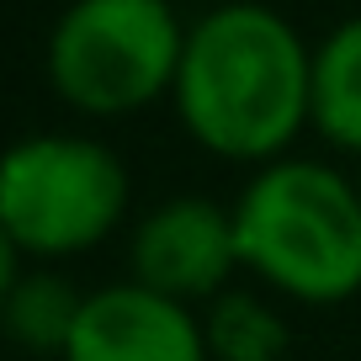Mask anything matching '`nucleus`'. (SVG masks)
Segmentation results:
<instances>
[{
    "mask_svg": "<svg viewBox=\"0 0 361 361\" xmlns=\"http://www.w3.org/2000/svg\"><path fill=\"white\" fill-rule=\"evenodd\" d=\"M239 260L303 303H340L361 287V192L324 165H271L234 207Z\"/></svg>",
    "mask_w": 361,
    "mask_h": 361,
    "instance_id": "obj_2",
    "label": "nucleus"
},
{
    "mask_svg": "<svg viewBox=\"0 0 361 361\" xmlns=\"http://www.w3.org/2000/svg\"><path fill=\"white\" fill-rule=\"evenodd\" d=\"M176 106L197 144L266 159L314 117V59L266 6H224L186 32Z\"/></svg>",
    "mask_w": 361,
    "mask_h": 361,
    "instance_id": "obj_1",
    "label": "nucleus"
},
{
    "mask_svg": "<svg viewBox=\"0 0 361 361\" xmlns=\"http://www.w3.org/2000/svg\"><path fill=\"white\" fill-rule=\"evenodd\" d=\"M64 361H207V335L186 303L149 287H106L85 298Z\"/></svg>",
    "mask_w": 361,
    "mask_h": 361,
    "instance_id": "obj_6",
    "label": "nucleus"
},
{
    "mask_svg": "<svg viewBox=\"0 0 361 361\" xmlns=\"http://www.w3.org/2000/svg\"><path fill=\"white\" fill-rule=\"evenodd\" d=\"M314 123L324 138L361 149V16L314 54Z\"/></svg>",
    "mask_w": 361,
    "mask_h": 361,
    "instance_id": "obj_7",
    "label": "nucleus"
},
{
    "mask_svg": "<svg viewBox=\"0 0 361 361\" xmlns=\"http://www.w3.org/2000/svg\"><path fill=\"white\" fill-rule=\"evenodd\" d=\"M80 308H85V298H75V287L64 282V276H27V282H16V293L6 298V329H11L16 345L27 350H59L64 356L69 335H75V319Z\"/></svg>",
    "mask_w": 361,
    "mask_h": 361,
    "instance_id": "obj_8",
    "label": "nucleus"
},
{
    "mask_svg": "<svg viewBox=\"0 0 361 361\" xmlns=\"http://www.w3.org/2000/svg\"><path fill=\"white\" fill-rule=\"evenodd\" d=\"M186 32L165 0H75L48 43L54 85L85 112H128L176 85Z\"/></svg>",
    "mask_w": 361,
    "mask_h": 361,
    "instance_id": "obj_3",
    "label": "nucleus"
},
{
    "mask_svg": "<svg viewBox=\"0 0 361 361\" xmlns=\"http://www.w3.org/2000/svg\"><path fill=\"white\" fill-rule=\"evenodd\" d=\"M234 260H239L234 213L202 202V197L165 202L133 234L138 287L170 298V303H192V298L218 293L224 276L234 271Z\"/></svg>",
    "mask_w": 361,
    "mask_h": 361,
    "instance_id": "obj_5",
    "label": "nucleus"
},
{
    "mask_svg": "<svg viewBox=\"0 0 361 361\" xmlns=\"http://www.w3.org/2000/svg\"><path fill=\"white\" fill-rule=\"evenodd\" d=\"M207 350L218 361H276L287 350V329L260 298L224 293L207 314Z\"/></svg>",
    "mask_w": 361,
    "mask_h": 361,
    "instance_id": "obj_9",
    "label": "nucleus"
},
{
    "mask_svg": "<svg viewBox=\"0 0 361 361\" xmlns=\"http://www.w3.org/2000/svg\"><path fill=\"white\" fill-rule=\"evenodd\" d=\"M128 202L112 149L90 138H27L0 154V228L16 250L75 255L106 239Z\"/></svg>",
    "mask_w": 361,
    "mask_h": 361,
    "instance_id": "obj_4",
    "label": "nucleus"
},
{
    "mask_svg": "<svg viewBox=\"0 0 361 361\" xmlns=\"http://www.w3.org/2000/svg\"><path fill=\"white\" fill-rule=\"evenodd\" d=\"M11 293H16V239L0 228V308H6Z\"/></svg>",
    "mask_w": 361,
    "mask_h": 361,
    "instance_id": "obj_10",
    "label": "nucleus"
}]
</instances>
